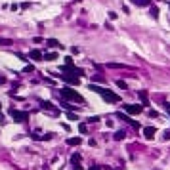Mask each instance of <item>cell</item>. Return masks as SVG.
<instances>
[{"instance_id":"6da1fadb","label":"cell","mask_w":170,"mask_h":170,"mask_svg":"<svg viewBox=\"0 0 170 170\" xmlns=\"http://www.w3.org/2000/svg\"><path fill=\"white\" fill-rule=\"evenodd\" d=\"M59 96L61 98H65V100H71V101H76V103H84V98H82L76 90H73V88H61L59 90Z\"/></svg>"},{"instance_id":"7a4b0ae2","label":"cell","mask_w":170,"mask_h":170,"mask_svg":"<svg viewBox=\"0 0 170 170\" xmlns=\"http://www.w3.org/2000/svg\"><path fill=\"white\" fill-rule=\"evenodd\" d=\"M10 115L13 117V120L15 122H25V120H29V113L27 111H19V109H10Z\"/></svg>"},{"instance_id":"3957f363","label":"cell","mask_w":170,"mask_h":170,"mask_svg":"<svg viewBox=\"0 0 170 170\" xmlns=\"http://www.w3.org/2000/svg\"><path fill=\"white\" fill-rule=\"evenodd\" d=\"M100 94H101V98H103L105 101H109V103H117V101H120L119 96L115 94V92H111V90H107V88H103Z\"/></svg>"},{"instance_id":"277c9868","label":"cell","mask_w":170,"mask_h":170,"mask_svg":"<svg viewBox=\"0 0 170 170\" xmlns=\"http://www.w3.org/2000/svg\"><path fill=\"white\" fill-rule=\"evenodd\" d=\"M56 76H59L61 80H65L67 84H71V86H78V84H80V78L76 75H56Z\"/></svg>"},{"instance_id":"5b68a950","label":"cell","mask_w":170,"mask_h":170,"mask_svg":"<svg viewBox=\"0 0 170 170\" xmlns=\"http://www.w3.org/2000/svg\"><path fill=\"white\" fill-rule=\"evenodd\" d=\"M124 111L128 115H139L143 111V105H134V103H126L124 105Z\"/></svg>"},{"instance_id":"8992f818","label":"cell","mask_w":170,"mask_h":170,"mask_svg":"<svg viewBox=\"0 0 170 170\" xmlns=\"http://www.w3.org/2000/svg\"><path fill=\"white\" fill-rule=\"evenodd\" d=\"M63 71H65V73H71V75H76V76H82V75H84V71L78 69V67H75L73 63H71V65H65V67H63Z\"/></svg>"},{"instance_id":"52a82bcc","label":"cell","mask_w":170,"mask_h":170,"mask_svg":"<svg viewBox=\"0 0 170 170\" xmlns=\"http://www.w3.org/2000/svg\"><path fill=\"white\" fill-rule=\"evenodd\" d=\"M155 134H157V128H155V126H145V128H143V136L147 139H153Z\"/></svg>"},{"instance_id":"ba28073f","label":"cell","mask_w":170,"mask_h":170,"mask_svg":"<svg viewBox=\"0 0 170 170\" xmlns=\"http://www.w3.org/2000/svg\"><path fill=\"white\" fill-rule=\"evenodd\" d=\"M29 57L35 59V61H42V59H44V54H42L40 50H31L29 52Z\"/></svg>"},{"instance_id":"9c48e42d","label":"cell","mask_w":170,"mask_h":170,"mask_svg":"<svg viewBox=\"0 0 170 170\" xmlns=\"http://www.w3.org/2000/svg\"><path fill=\"white\" fill-rule=\"evenodd\" d=\"M46 44L50 46V48H59V50L63 48V46L59 44V40H56V38H48V42H46Z\"/></svg>"},{"instance_id":"30bf717a","label":"cell","mask_w":170,"mask_h":170,"mask_svg":"<svg viewBox=\"0 0 170 170\" xmlns=\"http://www.w3.org/2000/svg\"><path fill=\"white\" fill-rule=\"evenodd\" d=\"M139 100H141V105H149V100H147V92H145V90H139Z\"/></svg>"},{"instance_id":"8fae6325","label":"cell","mask_w":170,"mask_h":170,"mask_svg":"<svg viewBox=\"0 0 170 170\" xmlns=\"http://www.w3.org/2000/svg\"><path fill=\"white\" fill-rule=\"evenodd\" d=\"M44 59H46V61H56V59H57V54H56V52H46V54H44Z\"/></svg>"},{"instance_id":"7c38bea8","label":"cell","mask_w":170,"mask_h":170,"mask_svg":"<svg viewBox=\"0 0 170 170\" xmlns=\"http://www.w3.org/2000/svg\"><path fill=\"white\" fill-rule=\"evenodd\" d=\"M136 6H151V0H132Z\"/></svg>"},{"instance_id":"4fadbf2b","label":"cell","mask_w":170,"mask_h":170,"mask_svg":"<svg viewBox=\"0 0 170 170\" xmlns=\"http://www.w3.org/2000/svg\"><path fill=\"white\" fill-rule=\"evenodd\" d=\"M40 105H42V109H50V111H56V107H54V103H52V101H42Z\"/></svg>"},{"instance_id":"5bb4252c","label":"cell","mask_w":170,"mask_h":170,"mask_svg":"<svg viewBox=\"0 0 170 170\" xmlns=\"http://www.w3.org/2000/svg\"><path fill=\"white\" fill-rule=\"evenodd\" d=\"M124 136H126V134H124V130H119V132H115V136H113V138L117 139V141H120V139H124Z\"/></svg>"},{"instance_id":"9a60e30c","label":"cell","mask_w":170,"mask_h":170,"mask_svg":"<svg viewBox=\"0 0 170 170\" xmlns=\"http://www.w3.org/2000/svg\"><path fill=\"white\" fill-rule=\"evenodd\" d=\"M80 141H82L80 138H69V139H67V143H69V145H80Z\"/></svg>"},{"instance_id":"2e32d148","label":"cell","mask_w":170,"mask_h":170,"mask_svg":"<svg viewBox=\"0 0 170 170\" xmlns=\"http://www.w3.org/2000/svg\"><path fill=\"white\" fill-rule=\"evenodd\" d=\"M75 163H80V155H78V153H73V155H71V164H75Z\"/></svg>"},{"instance_id":"e0dca14e","label":"cell","mask_w":170,"mask_h":170,"mask_svg":"<svg viewBox=\"0 0 170 170\" xmlns=\"http://www.w3.org/2000/svg\"><path fill=\"white\" fill-rule=\"evenodd\" d=\"M153 15V19H159V8L157 6H151V12H149Z\"/></svg>"},{"instance_id":"ac0fdd59","label":"cell","mask_w":170,"mask_h":170,"mask_svg":"<svg viewBox=\"0 0 170 170\" xmlns=\"http://www.w3.org/2000/svg\"><path fill=\"white\" fill-rule=\"evenodd\" d=\"M78 132H80V134H86V132H88V126L84 124V122H80V124H78Z\"/></svg>"},{"instance_id":"d6986e66","label":"cell","mask_w":170,"mask_h":170,"mask_svg":"<svg viewBox=\"0 0 170 170\" xmlns=\"http://www.w3.org/2000/svg\"><path fill=\"white\" fill-rule=\"evenodd\" d=\"M67 119H69V120H78V117H76L73 111H69V113H67Z\"/></svg>"},{"instance_id":"ffe728a7","label":"cell","mask_w":170,"mask_h":170,"mask_svg":"<svg viewBox=\"0 0 170 170\" xmlns=\"http://www.w3.org/2000/svg\"><path fill=\"white\" fill-rule=\"evenodd\" d=\"M90 90H94V92H98V94H100L103 88H101V86H96V84H90Z\"/></svg>"},{"instance_id":"44dd1931","label":"cell","mask_w":170,"mask_h":170,"mask_svg":"<svg viewBox=\"0 0 170 170\" xmlns=\"http://www.w3.org/2000/svg\"><path fill=\"white\" fill-rule=\"evenodd\" d=\"M117 86H119L120 90H126V82L124 80H117Z\"/></svg>"},{"instance_id":"7402d4cb","label":"cell","mask_w":170,"mask_h":170,"mask_svg":"<svg viewBox=\"0 0 170 170\" xmlns=\"http://www.w3.org/2000/svg\"><path fill=\"white\" fill-rule=\"evenodd\" d=\"M73 170H84V168L80 166V163H75V164H73Z\"/></svg>"},{"instance_id":"603a6c76","label":"cell","mask_w":170,"mask_h":170,"mask_svg":"<svg viewBox=\"0 0 170 170\" xmlns=\"http://www.w3.org/2000/svg\"><path fill=\"white\" fill-rule=\"evenodd\" d=\"M107 15H109V19H117V13H115V12H109Z\"/></svg>"},{"instance_id":"cb8c5ba5","label":"cell","mask_w":170,"mask_h":170,"mask_svg":"<svg viewBox=\"0 0 170 170\" xmlns=\"http://www.w3.org/2000/svg\"><path fill=\"white\" fill-rule=\"evenodd\" d=\"M98 120H100L98 117H90V119H88V122H98Z\"/></svg>"},{"instance_id":"d4e9b609","label":"cell","mask_w":170,"mask_h":170,"mask_svg":"<svg viewBox=\"0 0 170 170\" xmlns=\"http://www.w3.org/2000/svg\"><path fill=\"white\" fill-rule=\"evenodd\" d=\"M164 139H170V132H166V130H164Z\"/></svg>"},{"instance_id":"484cf974","label":"cell","mask_w":170,"mask_h":170,"mask_svg":"<svg viewBox=\"0 0 170 170\" xmlns=\"http://www.w3.org/2000/svg\"><path fill=\"white\" fill-rule=\"evenodd\" d=\"M0 44H10V40H2V38H0Z\"/></svg>"},{"instance_id":"4316f807","label":"cell","mask_w":170,"mask_h":170,"mask_svg":"<svg viewBox=\"0 0 170 170\" xmlns=\"http://www.w3.org/2000/svg\"><path fill=\"white\" fill-rule=\"evenodd\" d=\"M4 82H6V78H4V76H0V84H4Z\"/></svg>"},{"instance_id":"83f0119b","label":"cell","mask_w":170,"mask_h":170,"mask_svg":"<svg viewBox=\"0 0 170 170\" xmlns=\"http://www.w3.org/2000/svg\"><path fill=\"white\" fill-rule=\"evenodd\" d=\"M90 170H101V168H100V166H92Z\"/></svg>"},{"instance_id":"f1b7e54d","label":"cell","mask_w":170,"mask_h":170,"mask_svg":"<svg viewBox=\"0 0 170 170\" xmlns=\"http://www.w3.org/2000/svg\"><path fill=\"white\" fill-rule=\"evenodd\" d=\"M164 107H166V111H170V103H166V105H164Z\"/></svg>"},{"instance_id":"f546056e","label":"cell","mask_w":170,"mask_h":170,"mask_svg":"<svg viewBox=\"0 0 170 170\" xmlns=\"http://www.w3.org/2000/svg\"><path fill=\"white\" fill-rule=\"evenodd\" d=\"M73 2H82V0H73Z\"/></svg>"},{"instance_id":"4dcf8cb0","label":"cell","mask_w":170,"mask_h":170,"mask_svg":"<svg viewBox=\"0 0 170 170\" xmlns=\"http://www.w3.org/2000/svg\"><path fill=\"white\" fill-rule=\"evenodd\" d=\"M0 111H2V103H0Z\"/></svg>"},{"instance_id":"1f68e13d","label":"cell","mask_w":170,"mask_h":170,"mask_svg":"<svg viewBox=\"0 0 170 170\" xmlns=\"http://www.w3.org/2000/svg\"><path fill=\"white\" fill-rule=\"evenodd\" d=\"M168 6H170V0H168Z\"/></svg>"}]
</instances>
